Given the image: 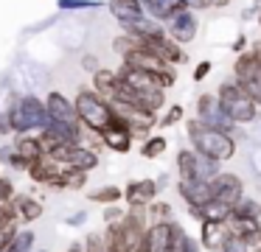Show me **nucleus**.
Segmentation results:
<instances>
[{
  "mask_svg": "<svg viewBox=\"0 0 261 252\" xmlns=\"http://www.w3.org/2000/svg\"><path fill=\"white\" fill-rule=\"evenodd\" d=\"M188 140H191V149L202 151V154L214 157V160H219V162L230 160V157L236 154V140H233V134L219 132V129L202 123L199 118H191V121H188Z\"/></svg>",
  "mask_w": 261,
  "mask_h": 252,
  "instance_id": "1",
  "label": "nucleus"
},
{
  "mask_svg": "<svg viewBox=\"0 0 261 252\" xmlns=\"http://www.w3.org/2000/svg\"><path fill=\"white\" fill-rule=\"evenodd\" d=\"M9 115H12V126L14 134H29V132H42L48 129V104L37 95L25 93L20 98H14V104L9 106Z\"/></svg>",
  "mask_w": 261,
  "mask_h": 252,
  "instance_id": "2",
  "label": "nucleus"
},
{
  "mask_svg": "<svg viewBox=\"0 0 261 252\" xmlns=\"http://www.w3.org/2000/svg\"><path fill=\"white\" fill-rule=\"evenodd\" d=\"M118 76H121V81L132 90L138 104L149 106V109H154V112L166 104V87L160 84L158 76H152V73H146V70H138V67H129V65L121 67Z\"/></svg>",
  "mask_w": 261,
  "mask_h": 252,
  "instance_id": "3",
  "label": "nucleus"
},
{
  "mask_svg": "<svg viewBox=\"0 0 261 252\" xmlns=\"http://www.w3.org/2000/svg\"><path fill=\"white\" fill-rule=\"evenodd\" d=\"M76 109H79V118L90 132H101L104 126L115 121V109H113V101L104 98L98 90H79L76 93Z\"/></svg>",
  "mask_w": 261,
  "mask_h": 252,
  "instance_id": "4",
  "label": "nucleus"
},
{
  "mask_svg": "<svg viewBox=\"0 0 261 252\" xmlns=\"http://www.w3.org/2000/svg\"><path fill=\"white\" fill-rule=\"evenodd\" d=\"M216 95H219L225 112H227V115H230L236 123H253L255 118H258V104L250 98V93L236 81V78H227V81H222L219 90H216Z\"/></svg>",
  "mask_w": 261,
  "mask_h": 252,
  "instance_id": "5",
  "label": "nucleus"
},
{
  "mask_svg": "<svg viewBox=\"0 0 261 252\" xmlns=\"http://www.w3.org/2000/svg\"><path fill=\"white\" fill-rule=\"evenodd\" d=\"M233 78L250 93V98L261 106V45L242 50L233 65Z\"/></svg>",
  "mask_w": 261,
  "mask_h": 252,
  "instance_id": "6",
  "label": "nucleus"
},
{
  "mask_svg": "<svg viewBox=\"0 0 261 252\" xmlns=\"http://www.w3.org/2000/svg\"><path fill=\"white\" fill-rule=\"evenodd\" d=\"M124 65H129V67H138V70H146V73H152V76H158L160 78V84H163L166 90L169 87H174V81H177V73H174V65H169L166 59H160L158 53H152L149 48H135L132 53H126L124 56Z\"/></svg>",
  "mask_w": 261,
  "mask_h": 252,
  "instance_id": "7",
  "label": "nucleus"
},
{
  "mask_svg": "<svg viewBox=\"0 0 261 252\" xmlns=\"http://www.w3.org/2000/svg\"><path fill=\"white\" fill-rule=\"evenodd\" d=\"M197 112H199V121L208 123V126L219 129V132H227L233 134V129H236V121H233L230 115L225 112V106H222L219 95H211V93H202L197 98Z\"/></svg>",
  "mask_w": 261,
  "mask_h": 252,
  "instance_id": "8",
  "label": "nucleus"
},
{
  "mask_svg": "<svg viewBox=\"0 0 261 252\" xmlns=\"http://www.w3.org/2000/svg\"><path fill=\"white\" fill-rule=\"evenodd\" d=\"M48 154H51L57 162L68 165V168L93 171V168L98 165V154H96L93 149H87V146H82V143H59L57 149H51Z\"/></svg>",
  "mask_w": 261,
  "mask_h": 252,
  "instance_id": "9",
  "label": "nucleus"
},
{
  "mask_svg": "<svg viewBox=\"0 0 261 252\" xmlns=\"http://www.w3.org/2000/svg\"><path fill=\"white\" fill-rule=\"evenodd\" d=\"M138 39H141V37H138ZM141 45H143V48H149L152 53H158L160 59H166L169 65H174V67L182 65V62L188 59V56H186V45H180L169 31L152 34V37H143Z\"/></svg>",
  "mask_w": 261,
  "mask_h": 252,
  "instance_id": "10",
  "label": "nucleus"
},
{
  "mask_svg": "<svg viewBox=\"0 0 261 252\" xmlns=\"http://www.w3.org/2000/svg\"><path fill=\"white\" fill-rule=\"evenodd\" d=\"M177 233H180V224H177V221L149 224L146 241L141 244V249H143V252H174V246H177Z\"/></svg>",
  "mask_w": 261,
  "mask_h": 252,
  "instance_id": "11",
  "label": "nucleus"
},
{
  "mask_svg": "<svg viewBox=\"0 0 261 252\" xmlns=\"http://www.w3.org/2000/svg\"><path fill=\"white\" fill-rule=\"evenodd\" d=\"M177 190L188 205V210H197V207H205L208 202H214V182H208V179H180Z\"/></svg>",
  "mask_w": 261,
  "mask_h": 252,
  "instance_id": "12",
  "label": "nucleus"
},
{
  "mask_svg": "<svg viewBox=\"0 0 261 252\" xmlns=\"http://www.w3.org/2000/svg\"><path fill=\"white\" fill-rule=\"evenodd\" d=\"M166 31L177 39L180 45H188L191 39H197V31H199V17L194 9H182L166 22Z\"/></svg>",
  "mask_w": 261,
  "mask_h": 252,
  "instance_id": "13",
  "label": "nucleus"
},
{
  "mask_svg": "<svg viewBox=\"0 0 261 252\" xmlns=\"http://www.w3.org/2000/svg\"><path fill=\"white\" fill-rule=\"evenodd\" d=\"M96 134H98V140H101L110 151H118V154H126V151L132 149V137H135L132 129L126 126L118 115H115V121L110 123V126H104L101 132H96Z\"/></svg>",
  "mask_w": 261,
  "mask_h": 252,
  "instance_id": "14",
  "label": "nucleus"
},
{
  "mask_svg": "<svg viewBox=\"0 0 261 252\" xmlns=\"http://www.w3.org/2000/svg\"><path fill=\"white\" fill-rule=\"evenodd\" d=\"M160 193L158 179H135L124 188V202L129 207H149Z\"/></svg>",
  "mask_w": 261,
  "mask_h": 252,
  "instance_id": "15",
  "label": "nucleus"
},
{
  "mask_svg": "<svg viewBox=\"0 0 261 252\" xmlns=\"http://www.w3.org/2000/svg\"><path fill=\"white\" fill-rule=\"evenodd\" d=\"M62 162H57L51 154H45V157H40V160H34L29 165V177L34 179V182H40V185H51V188H57V182H59V177H62Z\"/></svg>",
  "mask_w": 261,
  "mask_h": 252,
  "instance_id": "16",
  "label": "nucleus"
},
{
  "mask_svg": "<svg viewBox=\"0 0 261 252\" xmlns=\"http://www.w3.org/2000/svg\"><path fill=\"white\" fill-rule=\"evenodd\" d=\"M242 196H244V182L236 177V174H225V171H222L219 177L214 179V199L227 202V205H236Z\"/></svg>",
  "mask_w": 261,
  "mask_h": 252,
  "instance_id": "17",
  "label": "nucleus"
},
{
  "mask_svg": "<svg viewBox=\"0 0 261 252\" xmlns=\"http://www.w3.org/2000/svg\"><path fill=\"white\" fill-rule=\"evenodd\" d=\"M48 104V115L54 118V121H65V123H82L79 118V109H76V104L70 98H65L62 93H51L45 98ZM85 126V123H82Z\"/></svg>",
  "mask_w": 261,
  "mask_h": 252,
  "instance_id": "18",
  "label": "nucleus"
},
{
  "mask_svg": "<svg viewBox=\"0 0 261 252\" xmlns=\"http://www.w3.org/2000/svg\"><path fill=\"white\" fill-rule=\"evenodd\" d=\"M107 9H110V14L118 20L121 28H129L135 20H141V17L146 14V9H143L141 0H110Z\"/></svg>",
  "mask_w": 261,
  "mask_h": 252,
  "instance_id": "19",
  "label": "nucleus"
},
{
  "mask_svg": "<svg viewBox=\"0 0 261 252\" xmlns=\"http://www.w3.org/2000/svg\"><path fill=\"white\" fill-rule=\"evenodd\" d=\"M225 238H227V224H225V221H211V218L199 221V241H202L205 249L222 252Z\"/></svg>",
  "mask_w": 261,
  "mask_h": 252,
  "instance_id": "20",
  "label": "nucleus"
},
{
  "mask_svg": "<svg viewBox=\"0 0 261 252\" xmlns=\"http://www.w3.org/2000/svg\"><path fill=\"white\" fill-rule=\"evenodd\" d=\"M143 9H146V14H152L154 20L169 22L177 11L188 9V6H186V0H143Z\"/></svg>",
  "mask_w": 261,
  "mask_h": 252,
  "instance_id": "21",
  "label": "nucleus"
},
{
  "mask_svg": "<svg viewBox=\"0 0 261 252\" xmlns=\"http://www.w3.org/2000/svg\"><path fill=\"white\" fill-rule=\"evenodd\" d=\"M14 146H17V154L23 157L29 165H31L34 160H40V157L48 154L45 146H42V140H40V134H31V132H29V134H20Z\"/></svg>",
  "mask_w": 261,
  "mask_h": 252,
  "instance_id": "22",
  "label": "nucleus"
},
{
  "mask_svg": "<svg viewBox=\"0 0 261 252\" xmlns=\"http://www.w3.org/2000/svg\"><path fill=\"white\" fill-rule=\"evenodd\" d=\"M225 224H227V233L242 235V238H250V241H258V233H261L258 218H244V216H236V213H233Z\"/></svg>",
  "mask_w": 261,
  "mask_h": 252,
  "instance_id": "23",
  "label": "nucleus"
},
{
  "mask_svg": "<svg viewBox=\"0 0 261 252\" xmlns=\"http://www.w3.org/2000/svg\"><path fill=\"white\" fill-rule=\"evenodd\" d=\"M194 218H199V221H205V218H211V221H227V218L233 216V205H227V202H208L205 207H197V210H191Z\"/></svg>",
  "mask_w": 261,
  "mask_h": 252,
  "instance_id": "24",
  "label": "nucleus"
},
{
  "mask_svg": "<svg viewBox=\"0 0 261 252\" xmlns=\"http://www.w3.org/2000/svg\"><path fill=\"white\" fill-rule=\"evenodd\" d=\"M14 210L20 221H37L42 216V202L34 196H14Z\"/></svg>",
  "mask_w": 261,
  "mask_h": 252,
  "instance_id": "25",
  "label": "nucleus"
},
{
  "mask_svg": "<svg viewBox=\"0 0 261 252\" xmlns=\"http://www.w3.org/2000/svg\"><path fill=\"white\" fill-rule=\"evenodd\" d=\"M87 174L90 171H82V168H62V177H59L57 188H65V190H79L87 185Z\"/></svg>",
  "mask_w": 261,
  "mask_h": 252,
  "instance_id": "26",
  "label": "nucleus"
},
{
  "mask_svg": "<svg viewBox=\"0 0 261 252\" xmlns=\"http://www.w3.org/2000/svg\"><path fill=\"white\" fill-rule=\"evenodd\" d=\"M93 84H96V90L104 95V98H113L115 84H118V73H115V70H107V67H101V70L93 73Z\"/></svg>",
  "mask_w": 261,
  "mask_h": 252,
  "instance_id": "27",
  "label": "nucleus"
},
{
  "mask_svg": "<svg viewBox=\"0 0 261 252\" xmlns=\"http://www.w3.org/2000/svg\"><path fill=\"white\" fill-rule=\"evenodd\" d=\"M177 174H180V179H199L197 174V151H188L182 149L180 154H177Z\"/></svg>",
  "mask_w": 261,
  "mask_h": 252,
  "instance_id": "28",
  "label": "nucleus"
},
{
  "mask_svg": "<svg viewBox=\"0 0 261 252\" xmlns=\"http://www.w3.org/2000/svg\"><path fill=\"white\" fill-rule=\"evenodd\" d=\"M87 199L96 202V205H115V202L124 199V190H121L118 185H104V188H96V190H93Z\"/></svg>",
  "mask_w": 261,
  "mask_h": 252,
  "instance_id": "29",
  "label": "nucleus"
},
{
  "mask_svg": "<svg viewBox=\"0 0 261 252\" xmlns=\"http://www.w3.org/2000/svg\"><path fill=\"white\" fill-rule=\"evenodd\" d=\"M233 213H236V216H244V218H261V205L253 196H242V199L233 205Z\"/></svg>",
  "mask_w": 261,
  "mask_h": 252,
  "instance_id": "30",
  "label": "nucleus"
},
{
  "mask_svg": "<svg viewBox=\"0 0 261 252\" xmlns=\"http://www.w3.org/2000/svg\"><path fill=\"white\" fill-rule=\"evenodd\" d=\"M166 137H160V134H154V137H146L143 140V146H141V154L146 157V160H154V157H160L166 151Z\"/></svg>",
  "mask_w": 261,
  "mask_h": 252,
  "instance_id": "31",
  "label": "nucleus"
},
{
  "mask_svg": "<svg viewBox=\"0 0 261 252\" xmlns=\"http://www.w3.org/2000/svg\"><path fill=\"white\" fill-rule=\"evenodd\" d=\"M253 244H255V241H250V238H242V235L227 233L225 244H222V252H253Z\"/></svg>",
  "mask_w": 261,
  "mask_h": 252,
  "instance_id": "32",
  "label": "nucleus"
},
{
  "mask_svg": "<svg viewBox=\"0 0 261 252\" xmlns=\"http://www.w3.org/2000/svg\"><path fill=\"white\" fill-rule=\"evenodd\" d=\"M34 241H37V235L31 233V230H23V233L14 235V241L9 244V249H6V252H31Z\"/></svg>",
  "mask_w": 261,
  "mask_h": 252,
  "instance_id": "33",
  "label": "nucleus"
},
{
  "mask_svg": "<svg viewBox=\"0 0 261 252\" xmlns=\"http://www.w3.org/2000/svg\"><path fill=\"white\" fill-rule=\"evenodd\" d=\"M59 11H87V9H98L101 0H57Z\"/></svg>",
  "mask_w": 261,
  "mask_h": 252,
  "instance_id": "34",
  "label": "nucleus"
},
{
  "mask_svg": "<svg viewBox=\"0 0 261 252\" xmlns=\"http://www.w3.org/2000/svg\"><path fill=\"white\" fill-rule=\"evenodd\" d=\"M146 216L152 218V224H158V221H169V216H171V207L166 205V202L154 199L152 205L146 207Z\"/></svg>",
  "mask_w": 261,
  "mask_h": 252,
  "instance_id": "35",
  "label": "nucleus"
},
{
  "mask_svg": "<svg viewBox=\"0 0 261 252\" xmlns=\"http://www.w3.org/2000/svg\"><path fill=\"white\" fill-rule=\"evenodd\" d=\"M85 249H87V252H110V249H107V238H104V235H98V233H90V235H87Z\"/></svg>",
  "mask_w": 261,
  "mask_h": 252,
  "instance_id": "36",
  "label": "nucleus"
},
{
  "mask_svg": "<svg viewBox=\"0 0 261 252\" xmlns=\"http://www.w3.org/2000/svg\"><path fill=\"white\" fill-rule=\"evenodd\" d=\"M14 221H9V224H0V252H6L9 249V244L14 241Z\"/></svg>",
  "mask_w": 261,
  "mask_h": 252,
  "instance_id": "37",
  "label": "nucleus"
},
{
  "mask_svg": "<svg viewBox=\"0 0 261 252\" xmlns=\"http://www.w3.org/2000/svg\"><path fill=\"white\" fill-rule=\"evenodd\" d=\"M104 218H107V224H121L126 218V213L118 207V202L115 205H107V210H104Z\"/></svg>",
  "mask_w": 261,
  "mask_h": 252,
  "instance_id": "38",
  "label": "nucleus"
},
{
  "mask_svg": "<svg viewBox=\"0 0 261 252\" xmlns=\"http://www.w3.org/2000/svg\"><path fill=\"white\" fill-rule=\"evenodd\" d=\"M180 121H182V106H169V112L160 118V123H163L166 129L174 126V123H180Z\"/></svg>",
  "mask_w": 261,
  "mask_h": 252,
  "instance_id": "39",
  "label": "nucleus"
},
{
  "mask_svg": "<svg viewBox=\"0 0 261 252\" xmlns=\"http://www.w3.org/2000/svg\"><path fill=\"white\" fill-rule=\"evenodd\" d=\"M14 126H12V115H9V109L0 112V134H12Z\"/></svg>",
  "mask_w": 261,
  "mask_h": 252,
  "instance_id": "40",
  "label": "nucleus"
},
{
  "mask_svg": "<svg viewBox=\"0 0 261 252\" xmlns=\"http://www.w3.org/2000/svg\"><path fill=\"white\" fill-rule=\"evenodd\" d=\"M82 67H85L87 73H96V70H101V65H98V59L93 53H87V56H82Z\"/></svg>",
  "mask_w": 261,
  "mask_h": 252,
  "instance_id": "41",
  "label": "nucleus"
},
{
  "mask_svg": "<svg viewBox=\"0 0 261 252\" xmlns=\"http://www.w3.org/2000/svg\"><path fill=\"white\" fill-rule=\"evenodd\" d=\"M208 73H211V62H199V65L194 67V81H202Z\"/></svg>",
  "mask_w": 261,
  "mask_h": 252,
  "instance_id": "42",
  "label": "nucleus"
},
{
  "mask_svg": "<svg viewBox=\"0 0 261 252\" xmlns=\"http://www.w3.org/2000/svg\"><path fill=\"white\" fill-rule=\"evenodd\" d=\"M186 6L194 11H205V9H211V0H186Z\"/></svg>",
  "mask_w": 261,
  "mask_h": 252,
  "instance_id": "43",
  "label": "nucleus"
},
{
  "mask_svg": "<svg viewBox=\"0 0 261 252\" xmlns=\"http://www.w3.org/2000/svg\"><path fill=\"white\" fill-rule=\"evenodd\" d=\"M233 48H236V50H239V53H242V50H244V48H247V37H239V39H236V42H233Z\"/></svg>",
  "mask_w": 261,
  "mask_h": 252,
  "instance_id": "44",
  "label": "nucleus"
},
{
  "mask_svg": "<svg viewBox=\"0 0 261 252\" xmlns=\"http://www.w3.org/2000/svg\"><path fill=\"white\" fill-rule=\"evenodd\" d=\"M85 218H87L85 213H76L73 218H68V224H82V221H85Z\"/></svg>",
  "mask_w": 261,
  "mask_h": 252,
  "instance_id": "45",
  "label": "nucleus"
},
{
  "mask_svg": "<svg viewBox=\"0 0 261 252\" xmlns=\"http://www.w3.org/2000/svg\"><path fill=\"white\" fill-rule=\"evenodd\" d=\"M230 0H211V9H225Z\"/></svg>",
  "mask_w": 261,
  "mask_h": 252,
  "instance_id": "46",
  "label": "nucleus"
},
{
  "mask_svg": "<svg viewBox=\"0 0 261 252\" xmlns=\"http://www.w3.org/2000/svg\"><path fill=\"white\" fill-rule=\"evenodd\" d=\"M68 252H87V249H85V246H70Z\"/></svg>",
  "mask_w": 261,
  "mask_h": 252,
  "instance_id": "47",
  "label": "nucleus"
},
{
  "mask_svg": "<svg viewBox=\"0 0 261 252\" xmlns=\"http://www.w3.org/2000/svg\"><path fill=\"white\" fill-rule=\"evenodd\" d=\"M258 25H261V11H258Z\"/></svg>",
  "mask_w": 261,
  "mask_h": 252,
  "instance_id": "48",
  "label": "nucleus"
},
{
  "mask_svg": "<svg viewBox=\"0 0 261 252\" xmlns=\"http://www.w3.org/2000/svg\"><path fill=\"white\" fill-rule=\"evenodd\" d=\"M3 207H6V205H3V202H0V210H3Z\"/></svg>",
  "mask_w": 261,
  "mask_h": 252,
  "instance_id": "49",
  "label": "nucleus"
},
{
  "mask_svg": "<svg viewBox=\"0 0 261 252\" xmlns=\"http://www.w3.org/2000/svg\"><path fill=\"white\" fill-rule=\"evenodd\" d=\"M258 241H261V233H258Z\"/></svg>",
  "mask_w": 261,
  "mask_h": 252,
  "instance_id": "50",
  "label": "nucleus"
},
{
  "mask_svg": "<svg viewBox=\"0 0 261 252\" xmlns=\"http://www.w3.org/2000/svg\"><path fill=\"white\" fill-rule=\"evenodd\" d=\"M258 249H261V246H258Z\"/></svg>",
  "mask_w": 261,
  "mask_h": 252,
  "instance_id": "51",
  "label": "nucleus"
},
{
  "mask_svg": "<svg viewBox=\"0 0 261 252\" xmlns=\"http://www.w3.org/2000/svg\"><path fill=\"white\" fill-rule=\"evenodd\" d=\"M141 3H143V0H141Z\"/></svg>",
  "mask_w": 261,
  "mask_h": 252,
  "instance_id": "52",
  "label": "nucleus"
}]
</instances>
